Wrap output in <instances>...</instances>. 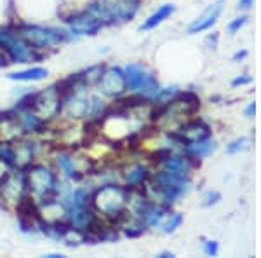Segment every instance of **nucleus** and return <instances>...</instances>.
<instances>
[{"instance_id": "obj_13", "label": "nucleus", "mask_w": 261, "mask_h": 258, "mask_svg": "<svg viewBox=\"0 0 261 258\" xmlns=\"http://www.w3.org/2000/svg\"><path fill=\"white\" fill-rule=\"evenodd\" d=\"M150 168L141 162H133L122 171V185L130 189H143V185L150 178Z\"/></svg>"}, {"instance_id": "obj_3", "label": "nucleus", "mask_w": 261, "mask_h": 258, "mask_svg": "<svg viewBox=\"0 0 261 258\" xmlns=\"http://www.w3.org/2000/svg\"><path fill=\"white\" fill-rule=\"evenodd\" d=\"M18 32L21 33L24 40L32 45L39 53H47V51H54L60 45L66 44V42L73 40V35L65 30V28H54V27H44V25L35 23H24V21H18L14 23Z\"/></svg>"}, {"instance_id": "obj_4", "label": "nucleus", "mask_w": 261, "mask_h": 258, "mask_svg": "<svg viewBox=\"0 0 261 258\" xmlns=\"http://www.w3.org/2000/svg\"><path fill=\"white\" fill-rule=\"evenodd\" d=\"M0 51L7 56L9 63L28 65V63L42 61L47 54L39 53L21 37L14 23L0 27Z\"/></svg>"}, {"instance_id": "obj_28", "label": "nucleus", "mask_w": 261, "mask_h": 258, "mask_svg": "<svg viewBox=\"0 0 261 258\" xmlns=\"http://www.w3.org/2000/svg\"><path fill=\"white\" fill-rule=\"evenodd\" d=\"M157 256H159V258H172V256H174V253H171V251H162V253H159Z\"/></svg>"}, {"instance_id": "obj_19", "label": "nucleus", "mask_w": 261, "mask_h": 258, "mask_svg": "<svg viewBox=\"0 0 261 258\" xmlns=\"http://www.w3.org/2000/svg\"><path fill=\"white\" fill-rule=\"evenodd\" d=\"M221 199L223 197H221L220 192H207L204 196V199H202V206H204V208H211V206L218 204Z\"/></svg>"}, {"instance_id": "obj_7", "label": "nucleus", "mask_w": 261, "mask_h": 258, "mask_svg": "<svg viewBox=\"0 0 261 258\" xmlns=\"http://www.w3.org/2000/svg\"><path fill=\"white\" fill-rule=\"evenodd\" d=\"M61 108H63V96H61V91H60V87H58V84H53V86L45 87V89L35 91L32 112L40 115L44 121L50 122V121L60 119Z\"/></svg>"}, {"instance_id": "obj_27", "label": "nucleus", "mask_w": 261, "mask_h": 258, "mask_svg": "<svg viewBox=\"0 0 261 258\" xmlns=\"http://www.w3.org/2000/svg\"><path fill=\"white\" fill-rule=\"evenodd\" d=\"M7 63H9V60H7V56L2 53V51H0V68H4V66H6Z\"/></svg>"}, {"instance_id": "obj_21", "label": "nucleus", "mask_w": 261, "mask_h": 258, "mask_svg": "<svg viewBox=\"0 0 261 258\" xmlns=\"http://www.w3.org/2000/svg\"><path fill=\"white\" fill-rule=\"evenodd\" d=\"M204 253L207 256H218V253H220V243L218 241H205Z\"/></svg>"}, {"instance_id": "obj_16", "label": "nucleus", "mask_w": 261, "mask_h": 258, "mask_svg": "<svg viewBox=\"0 0 261 258\" xmlns=\"http://www.w3.org/2000/svg\"><path fill=\"white\" fill-rule=\"evenodd\" d=\"M185 149H187V154L192 155V157L204 159V157H209V155L216 150V142L209 136L205 139H200V142H197V143H192V145L185 147Z\"/></svg>"}, {"instance_id": "obj_9", "label": "nucleus", "mask_w": 261, "mask_h": 258, "mask_svg": "<svg viewBox=\"0 0 261 258\" xmlns=\"http://www.w3.org/2000/svg\"><path fill=\"white\" fill-rule=\"evenodd\" d=\"M96 89L103 98L117 100L127 92V82H125L124 68L120 66H107L101 74L96 84Z\"/></svg>"}, {"instance_id": "obj_10", "label": "nucleus", "mask_w": 261, "mask_h": 258, "mask_svg": "<svg viewBox=\"0 0 261 258\" xmlns=\"http://www.w3.org/2000/svg\"><path fill=\"white\" fill-rule=\"evenodd\" d=\"M63 21L66 25V30L73 35V39H77V37H94L105 28L103 23L86 9L70 12V14L65 16Z\"/></svg>"}, {"instance_id": "obj_6", "label": "nucleus", "mask_w": 261, "mask_h": 258, "mask_svg": "<svg viewBox=\"0 0 261 258\" xmlns=\"http://www.w3.org/2000/svg\"><path fill=\"white\" fill-rule=\"evenodd\" d=\"M124 74H125V82H127V91L130 92L143 95L151 100L157 95V91L161 89L157 77L151 75L140 63H129L124 68Z\"/></svg>"}, {"instance_id": "obj_29", "label": "nucleus", "mask_w": 261, "mask_h": 258, "mask_svg": "<svg viewBox=\"0 0 261 258\" xmlns=\"http://www.w3.org/2000/svg\"><path fill=\"white\" fill-rule=\"evenodd\" d=\"M44 256H47V258H65L63 253H47V255H44Z\"/></svg>"}, {"instance_id": "obj_14", "label": "nucleus", "mask_w": 261, "mask_h": 258, "mask_svg": "<svg viewBox=\"0 0 261 258\" xmlns=\"http://www.w3.org/2000/svg\"><path fill=\"white\" fill-rule=\"evenodd\" d=\"M176 12V6L174 4H164V6L159 7L153 14H150L143 23L140 25V30L141 32H150L153 28H157L159 25H162L166 19H169L172 14Z\"/></svg>"}, {"instance_id": "obj_8", "label": "nucleus", "mask_w": 261, "mask_h": 258, "mask_svg": "<svg viewBox=\"0 0 261 258\" xmlns=\"http://www.w3.org/2000/svg\"><path fill=\"white\" fill-rule=\"evenodd\" d=\"M54 168L60 171L63 178L70 181H82L87 176V168L82 166V160L70 147H58L54 152Z\"/></svg>"}, {"instance_id": "obj_18", "label": "nucleus", "mask_w": 261, "mask_h": 258, "mask_svg": "<svg viewBox=\"0 0 261 258\" xmlns=\"http://www.w3.org/2000/svg\"><path fill=\"white\" fill-rule=\"evenodd\" d=\"M249 145H251V139L249 138H246V136L237 138V139H233V142L228 143V147H226V154H230V155L241 154V152L249 149Z\"/></svg>"}, {"instance_id": "obj_11", "label": "nucleus", "mask_w": 261, "mask_h": 258, "mask_svg": "<svg viewBox=\"0 0 261 258\" xmlns=\"http://www.w3.org/2000/svg\"><path fill=\"white\" fill-rule=\"evenodd\" d=\"M209 136H211V128H209V124H205V122L200 119L181 122L171 134V138L174 139L178 145H183V147H188V145H192V143H197V142H200V139H205Z\"/></svg>"}, {"instance_id": "obj_1", "label": "nucleus", "mask_w": 261, "mask_h": 258, "mask_svg": "<svg viewBox=\"0 0 261 258\" xmlns=\"http://www.w3.org/2000/svg\"><path fill=\"white\" fill-rule=\"evenodd\" d=\"M127 201L129 189L115 181L99 185L91 192V206L96 215L103 217L117 228H122V225L129 220Z\"/></svg>"}, {"instance_id": "obj_17", "label": "nucleus", "mask_w": 261, "mask_h": 258, "mask_svg": "<svg viewBox=\"0 0 261 258\" xmlns=\"http://www.w3.org/2000/svg\"><path fill=\"white\" fill-rule=\"evenodd\" d=\"M181 223H183V215H181V213H171V215H167L166 222L161 223L162 234H172V232H174L176 228L181 227Z\"/></svg>"}, {"instance_id": "obj_26", "label": "nucleus", "mask_w": 261, "mask_h": 258, "mask_svg": "<svg viewBox=\"0 0 261 258\" xmlns=\"http://www.w3.org/2000/svg\"><path fill=\"white\" fill-rule=\"evenodd\" d=\"M247 54H249V53H247L246 49H244V51H239V53H235V54H233V58H231V60H233V61L246 60V58H247Z\"/></svg>"}, {"instance_id": "obj_20", "label": "nucleus", "mask_w": 261, "mask_h": 258, "mask_svg": "<svg viewBox=\"0 0 261 258\" xmlns=\"http://www.w3.org/2000/svg\"><path fill=\"white\" fill-rule=\"evenodd\" d=\"M247 16H241V18H235L233 21H231V23L228 25V32H230V35H235V33H237L239 30H241V28L244 27V25L247 23Z\"/></svg>"}, {"instance_id": "obj_2", "label": "nucleus", "mask_w": 261, "mask_h": 258, "mask_svg": "<svg viewBox=\"0 0 261 258\" xmlns=\"http://www.w3.org/2000/svg\"><path fill=\"white\" fill-rule=\"evenodd\" d=\"M24 180H27V192L35 199L39 206L58 199L61 180L60 173L50 164L32 162L28 168H24Z\"/></svg>"}, {"instance_id": "obj_25", "label": "nucleus", "mask_w": 261, "mask_h": 258, "mask_svg": "<svg viewBox=\"0 0 261 258\" xmlns=\"http://www.w3.org/2000/svg\"><path fill=\"white\" fill-rule=\"evenodd\" d=\"M244 113H246V117H254V113H256V103H254V101L247 105L246 110H244Z\"/></svg>"}, {"instance_id": "obj_24", "label": "nucleus", "mask_w": 261, "mask_h": 258, "mask_svg": "<svg viewBox=\"0 0 261 258\" xmlns=\"http://www.w3.org/2000/svg\"><path fill=\"white\" fill-rule=\"evenodd\" d=\"M252 6H254V0H239L237 9H241V11H247V9H251Z\"/></svg>"}, {"instance_id": "obj_23", "label": "nucleus", "mask_w": 261, "mask_h": 258, "mask_svg": "<svg viewBox=\"0 0 261 258\" xmlns=\"http://www.w3.org/2000/svg\"><path fill=\"white\" fill-rule=\"evenodd\" d=\"M218 39H220V35L218 33H213V35H209L207 37V40H205V44H207V48L209 49H216L218 48Z\"/></svg>"}, {"instance_id": "obj_12", "label": "nucleus", "mask_w": 261, "mask_h": 258, "mask_svg": "<svg viewBox=\"0 0 261 258\" xmlns=\"http://www.w3.org/2000/svg\"><path fill=\"white\" fill-rule=\"evenodd\" d=\"M223 6H225V0H216V2H213L199 18H195L188 25L187 33L195 35V33H202L205 30H209V28H213L214 25H216L218 18H220V14L223 12Z\"/></svg>"}, {"instance_id": "obj_22", "label": "nucleus", "mask_w": 261, "mask_h": 258, "mask_svg": "<svg viewBox=\"0 0 261 258\" xmlns=\"http://www.w3.org/2000/svg\"><path fill=\"white\" fill-rule=\"evenodd\" d=\"M251 77L249 75H241V77H237V79H233L231 80V86L233 87H239V86H246V84H251Z\"/></svg>"}, {"instance_id": "obj_15", "label": "nucleus", "mask_w": 261, "mask_h": 258, "mask_svg": "<svg viewBox=\"0 0 261 258\" xmlns=\"http://www.w3.org/2000/svg\"><path fill=\"white\" fill-rule=\"evenodd\" d=\"M47 77H49V70L44 68V66H30V68L7 74V79L16 80V82H39V80H44Z\"/></svg>"}, {"instance_id": "obj_5", "label": "nucleus", "mask_w": 261, "mask_h": 258, "mask_svg": "<svg viewBox=\"0 0 261 258\" xmlns=\"http://www.w3.org/2000/svg\"><path fill=\"white\" fill-rule=\"evenodd\" d=\"M141 0H94L87 4L86 11L91 12L103 27H113L130 21L140 11Z\"/></svg>"}]
</instances>
